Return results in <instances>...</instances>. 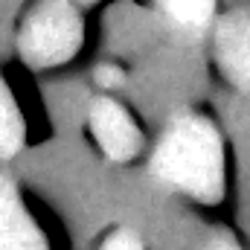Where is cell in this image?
<instances>
[{"label":"cell","mask_w":250,"mask_h":250,"mask_svg":"<svg viewBox=\"0 0 250 250\" xmlns=\"http://www.w3.org/2000/svg\"><path fill=\"white\" fill-rule=\"evenodd\" d=\"M148 175L157 187L189 201H218L224 189V146L218 128L192 111L175 114L154 143Z\"/></svg>","instance_id":"obj_1"},{"label":"cell","mask_w":250,"mask_h":250,"mask_svg":"<svg viewBox=\"0 0 250 250\" xmlns=\"http://www.w3.org/2000/svg\"><path fill=\"white\" fill-rule=\"evenodd\" d=\"M84 23L79 3L73 0H41L21 23L18 53L29 67L47 70L70 62L82 47Z\"/></svg>","instance_id":"obj_2"},{"label":"cell","mask_w":250,"mask_h":250,"mask_svg":"<svg viewBox=\"0 0 250 250\" xmlns=\"http://www.w3.org/2000/svg\"><path fill=\"white\" fill-rule=\"evenodd\" d=\"M84 125L90 131L93 146L99 148V154L117 166L131 163L140 151H143V134L140 125L134 123V117L125 111L120 99H114L111 93H99L87 99V114Z\"/></svg>","instance_id":"obj_3"},{"label":"cell","mask_w":250,"mask_h":250,"mask_svg":"<svg viewBox=\"0 0 250 250\" xmlns=\"http://www.w3.org/2000/svg\"><path fill=\"white\" fill-rule=\"evenodd\" d=\"M0 250H50L47 233L6 169H0Z\"/></svg>","instance_id":"obj_4"},{"label":"cell","mask_w":250,"mask_h":250,"mask_svg":"<svg viewBox=\"0 0 250 250\" xmlns=\"http://www.w3.org/2000/svg\"><path fill=\"white\" fill-rule=\"evenodd\" d=\"M215 59L236 87L250 90V9H236L215 23Z\"/></svg>","instance_id":"obj_5"},{"label":"cell","mask_w":250,"mask_h":250,"mask_svg":"<svg viewBox=\"0 0 250 250\" xmlns=\"http://www.w3.org/2000/svg\"><path fill=\"white\" fill-rule=\"evenodd\" d=\"M26 148V123L23 114L9 90V84L0 79V160H15Z\"/></svg>","instance_id":"obj_6"},{"label":"cell","mask_w":250,"mask_h":250,"mask_svg":"<svg viewBox=\"0 0 250 250\" xmlns=\"http://www.w3.org/2000/svg\"><path fill=\"white\" fill-rule=\"evenodd\" d=\"M154 6L178 32H204L215 18V0H154Z\"/></svg>","instance_id":"obj_7"},{"label":"cell","mask_w":250,"mask_h":250,"mask_svg":"<svg viewBox=\"0 0 250 250\" xmlns=\"http://www.w3.org/2000/svg\"><path fill=\"white\" fill-rule=\"evenodd\" d=\"M96 250H148V248H146V236L137 227L117 224L114 230H108L102 236V242L96 245Z\"/></svg>","instance_id":"obj_8"},{"label":"cell","mask_w":250,"mask_h":250,"mask_svg":"<svg viewBox=\"0 0 250 250\" xmlns=\"http://www.w3.org/2000/svg\"><path fill=\"white\" fill-rule=\"evenodd\" d=\"M207 250H242V248H239L236 239H230V236H215V239L207 245Z\"/></svg>","instance_id":"obj_9"},{"label":"cell","mask_w":250,"mask_h":250,"mask_svg":"<svg viewBox=\"0 0 250 250\" xmlns=\"http://www.w3.org/2000/svg\"><path fill=\"white\" fill-rule=\"evenodd\" d=\"M73 3H93V0H73Z\"/></svg>","instance_id":"obj_10"}]
</instances>
